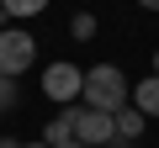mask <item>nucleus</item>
<instances>
[{"label":"nucleus","instance_id":"1","mask_svg":"<svg viewBox=\"0 0 159 148\" xmlns=\"http://www.w3.org/2000/svg\"><path fill=\"white\" fill-rule=\"evenodd\" d=\"M127 74L117 69V63H96V69H85V90H80V101L85 106H96V111H122L127 106Z\"/></svg>","mask_w":159,"mask_h":148},{"label":"nucleus","instance_id":"2","mask_svg":"<svg viewBox=\"0 0 159 148\" xmlns=\"http://www.w3.org/2000/svg\"><path fill=\"white\" fill-rule=\"evenodd\" d=\"M80 90H85V69H80V63L53 58V63L43 69V95H48L53 106H74V101H80Z\"/></svg>","mask_w":159,"mask_h":148},{"label":"nucleus","instance_id":"3","mask_svg":"<svg viewBox=\"0 0 159 148\" xmlns=\"http://www.w3.org/2000/svg\"><path fill=\"white\" fill-rule=\"evenodd\" d=\"M32 63H37V37L27 27H6V32H0V74L21 80Z\"/></svg>","mask_w":159,"mask_h":148},{"label":"nucleus","instance_id":"4","mask_svg":"<svg viewBox=\"0 0 159 148\" xmlns=\"http://www.w3.org/2000/svg\"><path fill=\"white\" fill-rule=\"evenodd\" d=\"M69 122H74V143H85V148H111V143H117L111 111H96V106H69Z\"/></svg>","mask_w":159,"mask_h":148},{"label":"nucleus","instance_id":"5","mask_svg":"<svg viewBox=\"0 0 159 148\" xmlns=\"http://www.w3.org/2000/svg\"><path fill=\"white\" fill-rule=\"evenodd\" d=\"M143 122H148V116H143L138 106H122V111H111V127H117V143H111V148H127V143H138V137H143Z\"/></svg>","mask_w":159,"mask_h":148},{"label":"nucleus","instance_id":"6","mask_svg":"<svg viewBox=\"0 0 159 148\" xmlns=\"http://www.w3.org/2000/svg\"><path fill=\"white\" fill-rule=\"evenodd\" d=\"M133 106H138L143 116H159V74H148V80L133 85Z\"/></svg>","mask_w":159,"mask_h":148},{"label":"nucleus","instance_id":"7","mask_svg":"<svg viewBox=\"0 0 159 148\" xmlns=\"http://www.w3.org/2000/svg\"><path fill=\"white\" fill-rule=\"evenodd\" d=\"M43 143H53V148H69V143H74V122H69V106H64V111H58V116L43 127Z\"/></svg>","mask_w":159,"mask_h":148},{"label":"nucleus","instance_id":"8","mask_svg":"<svg viewBox=\"0 0 159 148\" xmlns=\"http://www.w3.org/2000/svg\"><path fill=\"white\" fill-rule=\"evenodd\" d=\"M0 11H6L11 21H32V16L48 11V0H0Z\"/></svg>","mask_w":159,"mask_h":148},{"label":"nucleus","instance_id":"9","mask_svg":"<svg viewBox=\"0 0 159 148\" xmlns=\"http://www.w3.org/2000/svg\"><path fill=\"white\" fill-rule=\"evenodd\" d=\"M69 37H74V42H90V37H96V16H90V11H74V16H69Z\"/></svg>","mask_w":159,"mask_h":148},{"label":"nucleus","instance_id":"10","mask_svg":"<svg viewBox=\"0 0 159 148\" xmlns=\"http://www.w3.org/2000/svg\"><path fill=\"white\" fill-rule=\"evenodd\" d=\"M0 111H16V80L0 74Z\"/></svg>","mask_w":159,"mask_h":148},{"label":"nucleus","instance_id":"11","mask_svg":"<svg viewBox=\"0 0 159 148\" xmlns=\"http://www.w3.org/2000/svg\"><path fill=\"white\" fill-rule=\"evenodd\" d=\"M0 148H21V143H16V137H0Z\"/></svg>","mask_w":159,"mask_h":148},{"label":"nucleus","instance_id":"12","mask_svg":"<svg viewBox=\"0 0 159 148\" xmlns=\"http://www.w3.org/2000/svg\"><path fill=\"white\" fill-rule=\"evenodd\" d=\"M21 148H53V143H43V137H37V143H21Z\"/></svg>","mask_w":159,"mask_h":148},{"label":"nucleus","instance_id":"13","mask_svg":"<svg viewBox=\"0 0 159 148\" xmlns=\"http://www.w3.org/2000/svg\"><path fill=\"white\" fill-rule=\"evenodd\" d=\"M138 6H148V11H159V0H138Z\"/></svg>","mask_w":159,"mask_h":148},{"label":"nucleus","instance_id":"14","mask_svg":"<svg viewBox=\"0 0 159 148\" xmlns=\"http://www.w3.org/2000/svg\"><path fill=\"white\" fill-rule=\"evenodd\" d=\"M154 74H159V48H154Z\"/></svg>","mask_w":159,"mask_h":148},{"label":"nucleus","instance_id":"15","mask_svg":"<svg viewBox=\"0 0 159 148\" xmlns=\"http://www.w3.org/2000/svg\"><path fill=\"white\" fill-rule=\"evenodd\" d=\"M69 148H85V143H69Z\"/></svg>","mask_w":159,"mask_h":148},{"label":"nucleus","instance_id":"16","mask_svg":"<svg viewBox=\"0 0 159 148\" xmlns=\"http://www.w3.org/2000/svg\"><path fill=\"white\" fill-rule=\"evenodd\" d=\"M0 16H6V11H0Z\"/></svg>","mask_w":159,"mask_h":148}]
</instances>
